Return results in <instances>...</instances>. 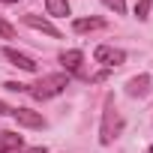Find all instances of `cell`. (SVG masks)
Wrapping results in <instances>:
<instances>
[{
    "label": "cell",
    "instance_id": "6da1fadb",
    "mask_svg": "<svg viewBox=\"0 0 153 153\" xmlns=\"http://www.w3.org/2000/svg\"><path fill=\"white\" fill-rule=\"evenodd\" d=\"M66 87H69V72H54V75H45V78H39L36 84H27V93H30L33 99L45 102V99L60 96Z\"/></svg>",
    "mask_w": 153,
    "mask_h": 153
},
{
    "label": "cell",
    "instance_id": "7a4b0ae2",
    "mask_svg": "<svg viewBox=\"0 0 153 153\" xmlns=\"http://www.w3.org/2000/svg\"><path fill=\"white\" fill-rule=\"evenodd\" d=\"M123 132V117L114 105V96H105V108H102V126H99V144H111L117 135Z\"/></svg>",
    "mask_w": 153,
    "mask_h": 153
},
{
    "label": "cell",
    "instance_id": "3957f363",
    "mask_svg": "<svg viewBox=\"0 0 153 153\" xmlns=\"http://www.w3.org/2000/svg\"><path fill=\"white\" fill-rule=\"evenodd\" d=\"M93 60L96 63H102V66H123L126 63V51L123 48H114V45H99L96 51H93Z\"/></svg>",
    "mask_w": 153,
    "mask_h": 153
},
{
    "label": "cell",
    "instance_id": "277c9868",
    "mask_svg": "<svg viewBox=\"0 0 153 153\" xmlns=\"http://www.w3.org/2000/svg\"><path fill=\"white\" fill-rule=\"evenodd\" d=\"M12 117L18 120V126H27V129H42L45 126V117L33 108H12Z\"/></svg>",
    "mask_w": 153,
    "mask_h": 153
},
{
    "label": "cell",
    "instance_id": "5b68a950",
    "mask_svg": "<svg viewBox=\"0 0 153 153\" xmlns=\"http://www.w3.org/2000/svg\"><path fill=\"white\" fill-rule=\"evenodd\" d=\"M150 84H153V78L147 72H141V75H135V78L126 81V93L129 96H147L150 93Z\"/></svg>",
    "mask_w": 153,
    "mask_h": 153
},
{
    "label": "cell",
    "instance_id": "8992f818",
    "mask_svg": "<svg viewBox=\"0 0 153 153\" xmlns=\"http://www.w3.org/2000/svg\"><path fill=\"white\" fill-rule=\"evenodd\" d=\"M3 57H6L12 66L24 69V72H36V60L27 57V54H21V51H15V48H3Z\"/></svg>",
    "mask_w": 153,
    "mask_h": 153
},
{
    "label": "cell",
    "instance_id": "52a82bcc",
    "mask_svg": "<svg viewBox=\"0 0 153 153\" xmlns=\"http://www.w3.org/2000/svg\"><path fill=\"white\" fill-rule=\"evenodd\" d=\"M24 24H27V27H33V30H42V33H48V36H54V39L60 36V30H57L48 18H39V15H33V12H27V15H24Z\"/></svg>",
    "mask_w": 153,
    "mask_h": 153
},
{
    "label": "cell",
    "instance_id": "ba28073f",
    "mask_svg": "<svg viewBox=\"0 0 153 153\" xmlns=\"http://www.w3.org/2000/svg\"><path fill=\"white\" fill-rule=\"evenodd\" d=\"M24 147V135L18 132H0V153H18Z\"/></svg>",
    "mask_w": 153,
    "mask_h": 153
},
{
    "label": "cell",
    "instance_id": "9c48e42d",
    "mask_svg": "<svg viewBox=\"0 0 153 153\" xmlns=\"http://www.w3.org/2000/svg\"><path fill=\"white\" fill-rule=\"evenodd\" d=\"M60 63H63V69H66V72H72V75H81L84 54H81V51H63V54H60Z\"/></svg>",
    "mask_w": 153,
    "mask_h": 153
},
{
    "label": "cell",
    "instance_id": "30bf717a",
    "mask_svg": "<svg viewBox=\"0 0 153 153\" xmlns=\"http://www.w3.org/2000/svg\"><path fill=\"white\" fill-rule=\"evenodd\" d=\"M99 27H105L102 18H75L72 21V30L75 33H87V30H99Z\"/></svg>",
    "mask_w": 153,
    "mask_h": 153
},
{
    "label": "cell",
    "instance_id": "8fae6325",
    "mask_svg": "<svg viewBox=\"0 0 153 153\" xmlns=\"http://www.w3.org/2000/svg\"><path fill=\"white\" fill-rule=\"evenodd\" d=\"M45 9L54 18H66L69 15V3H66V0H45Z\"/></svg>",
    "mask_w": 153,
    "mask_h": 153
},
{
    "label": "cell",
    "instance_id": "7c38bea8",
    "mask_svg": "<svg viewBox=\"0 0 153 153\" xmlns=\"http://www.w3.org/2000/svg\"><path fill=\"white\" fill-rule=\"evenodd\" d=\"M150 6H153V0H138V6H135V18L144 21V18L150 15Z\"/></svg>",
    "mask_w": 153,
    "mask_h": 153
},
{
    "label": "cell",
    "instance_id": "4fadbf2b",
    "mask_svg": "<svg viewBox=\"0 0 153 153\" xmlns=\"http://www.w3.org/2000/svg\"><path fill=\"white\" fill-rule=\"evenodd\" d=\"M102 6H108V9H114L117 15H123V12H126V0H102Z\"/></svg>",
    "mask_w": 153,
    "mask_h": 153
},
{
    "label": "cell",
    "instance_id": "5bb4252c",
    "mask_svg": "<svg viewBox=\"0 0 153 153\" xmlns=\"http://www.w3.org/2000/svg\"><path fill=\"white\" fill-rule=\"evenodd\" d=\"M0 36H3V39H15V27L6 18H0Z\"/></svg>",
    "mask_w": 153,
    "mask_h": 153
},
{
    "label": "cell",
    "instance_id": "9a60e30c",
    "mask_svg": "<svg viewBox=\"0 0 153 153\" xmlns=\"http://www.w3.org/2000/svg\"><path fill=\"white\" fill-rule=\"evenodd\" d=\"M6 90H15V93H27V84H18V81H6Z\"/></svg>",
    "mask_w": 153,
    "mask_h": 153
},
{
    "label": "cell",
    "instance_id": "2e32d148",
    "mask_svg": "<svg viewBox=\"0 0 153 153\" xmlns=\"http://www.w3.org/2000/svg\"><path fill=\"white\" fill-rule=\"evenodd\" d=\"M18 153H48V150H45L42 144H36V147H21Z\"/></svg>",
    "mask_w": 153,
    "mask_h": 153
},
{
    "label": "cell",
    "instance_id": "e0dca14e",
    "mask_svg": "<svg viewBox=\"0 0 153 153\" xmlns=\"http://www.w3.org/2000/svg\"><path fill=\"white\" fill-rule=\"evenodd\" d=\"M0 114H12V108H9L6 102H0Z\"/></svg>",
    "mask_w": 153,
    "mask_h": 153
},
{
    "label": "cell",
    "instance_id": "ac0fdd59",
    "mask_svg": "<svg viewBox=\"0 0 153 153\" xmlns=\"http://www.w3.org/2000/svg\"><path fill=\"white\" fill-rule=\"evenodd\" d=\"M0 3H15V0H0Z\"/></svg>",
    "mask_w": 153,
    "mask_h": 153
},
{
    "label": "cell",
    "instance_id": "d6986e66",
    "mask_svg": "<svg viewBox=\"0 0 153 153\" xmlns=\"http://www.w3.org/2000/svg\"><path fill=\"white\" fill-rule=\"evenodd\" d=\"M147 153H153V144H150V150H147Z\"/></svg>",
    "mask_w": 153,
    "mask_h": 153
}]
</instances>
